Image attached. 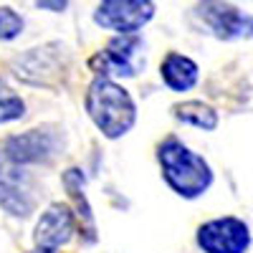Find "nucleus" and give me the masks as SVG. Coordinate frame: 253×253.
Wrapping results in <instances>:
<instances>
[{
  "instance_id": "f257e3e1",
  "label": "nucleus",
  "mask_w": 253,
  "mask_h": 253,
  "mask_svg": "<svg viewBox=\"0 0 253 253\" xmlns=\"http://www.w3.org/2000/svg\"><path fill=\"white\" fill-rule=\"evenodd\" d=\"M84 107H86V114L94 126L107 139L124 137L137 122V104L132 94L122 84L104 76H94V81L89 84Z\"/></svg>"
},
{
  "instance_id": "f03ea898",
  "label": "nucleus",
  "mask_w": 253,
  "mask_h": 253,
  "mask_svg": "<svg viewBox=\"0 0 253 253\" xmlns=\"http://www.w3.org/2000/svg\"><path fill=\"white\" fill-rule=\"evenodd\" d=\"M157 162L165 182L172 187V193L195 200L205 195V190L213 185V170L203 155L193 152L177 137H165L157 144Z\"/></svg>"
},
{
  "instance_id": "7ed1b4c3",
  "label": "nucleus",
  "mask_w": 253,
  "mask_h": 253,
  "mask_svg": "<svg viewBox=\"0 0 253 253\" xmlns=\"http://www.w3.org/2000/svg\"><path fill=\"white\" fill-rule=\"evenodd\" d=\"M63 144H66V139H63L61 126L43 124V126H36V129L5 137L0 142V152L15 165L31 167V165H48L53 157L61 155Z\"/></svg>"
},
{
  "instance_id": "20e7f679",
  "label": "nucleus",
  "mask_w": 253,
  "mask_h": 253,
  "mask_svg": "<svg viewBox=\"0 0 253 253\" xmlns=\"http://www.w3.org/2000/svg\"><path fill=\"white\" fill-rule=\"evenodd\" d=\"M69 69V53L61 43H43L28 48L10 61V71L31 86H56Z\"/></svg>"
},
{
  "instance_id": "39448f33",
  "label": "nucleus",
  "mask_w": 253,
  "mask_h": 253,
  "mask_svg": "<svg viewBox=\"0 0 253 253\" xmlns=\"http://www.w3.org/2000/svg\"><path fill=\"white\" fill-rule=\"evenodd\" d=\"M142 48H144V41L142 36H114L104 51L94 53L89 58V69L96 74V76H137L142 69H144V56H142Z\"/></svg>"
},
{
  "instance_id": "423d86ee",
  "label": "nucleus",
  "mask_w": 253,
  "mask_h": 253,
  "mask_svg": "<svg viewBox=\"0 0 253 253\" xmlns=\"http://www.w3.org/2000/svg\"><path fill=\"white\" fill-rule=\"evenodd\" d=\"M0 208L13 218H28L36 210L33 172L8 160L3 152H0Z\"/></svg>"
},
{
  "instance_id": "0eeeda50",
  "label": "nucleus",
  "mask_w": 253,
  "mask_h": 253,
  "mask_svg": "<svg viewBox=\"0 0 253 253\" xmlns=\"http://www.w3.org/2000/svg\"><path fill=\"white\" fill-rule=\"evenodd\" d=\"M155 10L157 8L150 0H104L94 10V23L117 36H139V31L155 18Z\"/></svg>"
},
{
  "instance_id": "6e6552de",
  "label": "nucleus",
  "mask_w": 253,
  "mask_h": 253,
  "mask_svg": "<svg viewBox=\"0 0 253 253\" xmlns=\"http://www.w3.org/2000/svg\"><path fill=\"white\" fill-rule=\"evenodd\" d=\"M193 13L200 20V26L218 41L253 38V15L248 10H241L238 5L208 0V3H198Z\"/></svg>"
},
{
  "instance_id": "1a4fd4ad",
  "label": "nucleus",
  "mask_w": 253,
  "mask_h": 253,
  "mask_svg": "<svg viewBox=\"0 0 253 253\" xmlns=\"http://www.w3.org/2000/svg\"><path fill=\"white\" fill-rule=\"evenodd\" d=\"M203 253H246L251 246V230L236 215H223L205 220L195 233Z\"/></svg>"
},
{
  "instance_id": "9d476101",
  "label": "nucleus",
  "mask_w": 253,
  "mask_h": 253,
  "mask_svg": "<svg viewBox=\"0 0 253 253\" xmlns=\"http://www.w3.org/2000/svg\"><path fill=\"white\" fill-rule=\"evenodd\" d=\"M76 230H79V220L74 208L66 203H51L36 223L33 246L46 253H58V248L66 246Z\"/></svg>"
},
{
  "instance_id": "9b49d317",
  "label": "nucleus",
  "mask_w": 253,
  "mask_h": 253,
  "mask_svg": "<svg viewBox=\"0 0 253 253\" xmlns=\"http://www.w3.org/2000/svg\"><path fill=\"white\" fill-rule=\"evenodd\" d=\"M63 187L71 198V208L76 213V220H79V233L84 238V243L91 246L96 243V220H94V210L89 205V198H86V175L79 167H69L61 177Z\"/></svg>"
},
{
  "instance_id": "f8f14e48",
  "label": "nucleus",
  "mask_w": 253,
  "mask_h": 253,
  "mask_svg": "<svg viewBox=\"0 0 253 253\" xmlns=\"http://www.w3.org/2000/svg\"><path fill=\"white\" fill-rule=\"evenodd\" d=\"M160 76H162L165 86L170 91L182 94V91H190L198 84L200 69H198V63L190 56L170 51V53H165V58L160 61Z\"/></svg>"
},
{
  "instance_id": "ddd939ff",
  "label": "nucleus",
  "mask_w": 253,
  "mask_h": 253,
  "mask_svg": "<svg viewBox=\"0 0 253 253\" xmlns=\"http://www.w3.org/2000/svg\"><path fill=\"white\" fill-rule=\"evenodd\" d=\"M172 117L182 124H190V126H198L203 132H213L218 126V112L210 107L205 101H198V99H190V101H180L172 107Z\"/></svg>"
},
{
  "instance_id": "4468645a",
  "label": "nucleus",
  "mask_w": 253,
  "mask_h": 253,
  "mask_svg": "<svg viewBox=\"0 0 253 253\" xmlns=\"http://www.w3.org/2000/svg\"><path fill=\"white\" fill-rule=\"evenodd\" d=\"M26 117V101L20 99L13 89H3L0 91V124H8V122H18Z\"/></svg>"
},
{
  "instance_id": "2eb2a0df",
  "label": "nucleus",
  "mask_w": 253,
  "mask_h": 253,
  "mask_svg": "<svg viewBox=\"0 0 253 253\" xmlns=\"http://www.w3.org/2000/svg\"><path fill=\"white\" fill-rule=\"evenodd\" d=\"M26 28V20L10 5H0V41H15Z\"/></svg>"
},
{
  "instance_id": "dca6fc26",
  "label": "nucleus",
  "mask_w": 253,
  "mask_h": 253,
  "mask_svg": "<svg viewBox=\"0 0 253 253\" xmlns=\"http://www.w3.org/2000/svg\"><path fill=\"white\" fill-rule=\"evenodd\" d=\"M36 8H43V10H51V13H63L69 8V3H48V0H38Z\"/></svg>"
},
{
  "instance_id": "f3484780",
  "label": "nucleus",
  "mask_w": 253,
  "mask_h": 253,
  "mask_svg": "<svg viewBox=\"0 0 253 253\" xmlns=\"http://www.w3.org/2000/svg\"><path fill=\"white\" fill-rule=\"evenodd\" d=\"M5 89V81H3V76H0V91H3Z\"/></svg>"
},
{
  "instance_id": "a211bd4d",
  "label": "nucleus",
  "mask_w": 253,
  "mask_h": 253,
  "mask_svg": "<svg viewBox=\"0 0 253 253\" xmlns=\"http://www.w3.org/2000/svg\"><path fill=\"white\" fill-rule=\"evenodd\" d=\"M28 253H46V251H38V248H33V251H28Z\"/></svg>"
}]
</instances>
